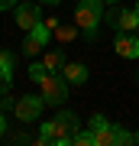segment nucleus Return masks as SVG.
<instances>
[{
  "label": "nucleus",
  "instance_id": "obj_1",
  "mask_svg": "<svg viewBox=\"0 0 139 146\" xmlns=\"http://www.w3.org/2000/svg\"><path fill=\"white\" fill-rule=\"evenodd\" d=\"M78 133V117L71 110H62L58 117H52L49 123H42L39 130V143L42 146H68Z\"/></svg>",
  "mask_w": 139,
  "mask_h": 146
},
{
  "label": "nucleus",
  "instance_id": "obj_2",
  "mask_svg": "<svg viewBox=\"0 0 139 146\" xmlns=\"http://www.w3.org/2000/svg\"><path fill=\"white\" fill-rule=\"evenodd\" d=\"M100 20H103V3H100V0H81V3L74 7V26L81 29L88 39L97 36Z\"/></svg>",
  "mask_w": 139,
  "mask_h": 146
},
{
  "label": "nucleus",
  "instance_id": "obj_3",
  "mask_svg": "<svg viewBox=\"0 0 139 146\" xmlns=\"http://www.w3.org/2000/svg\"><path fill=\"white\" fill-rule=\"evenodd\" d=\"M39 94H42L45 104H65V101H68V81L62 78V75L49 72L45 78L39 81Z\"/></svg>",
  "mask_w": 139,
  "mask_h": 146
},
{
  "label": "nucleus",
  "instance_id": "obj_4",
  "mask_svg": "<svg viewBox=\"0 0 139 146\" xmlns=\"http://www.w3.org/2000/svg\"><path fill=\"white\" fill-rule=\"evenodd\" d=\"M103 23L120 29V33H136L139 29V13H136V7L133 10H107L103 13Z\"/></svg>",
  "mask_w": 139,
  "mask_h": 146
},
{
  "label": "nucleus",
  "instance_id": "obj_5",
  "mask_svg": "<svg viewBox=\"0 0 139 146\" xmlns=\"http://www.w3.org/2000/svg\"><path fill=\"white\" fill-rule=\"evenodd\" d=\"M52 42V29L45 26V23H39V26H32L29 33H26V42H23V52L26 55H39L42 49H45Z\"/></svg>",
  "mask_w": 139,
  "mask_h": 146
},
{
  "label": "nucleus",
  "instance_id": "obj_6",
  "mask_svg": "<svg viewBox=\"0 0 139 146\" xmlns=\"http://www.w3.org/2000/svg\"><path fill=\"white\" fill-rule=\"evenodd\" d=\"M91 130H94V146H113L117 143V127L110 123L103 114L91 117Z\"/></svg>",
  "mask_w": 139,
  "mask_h": 146
},
{
  "label": "nucleus",
  "instance_id": "obj_7",
  "mask_svg": "<svg viewBox=\"0 0 139 146\" xmlns=\"http://www.w3.org/2000/svg\"><path fill=\"white\" fill-rule=\"evenodd\" d=\"M42 107H45L42 94H39V98H36V94H23V98L16 101V117H20L23 123H32V120L42 114Z\"/></svg>",
  "mask_w": 139,
  "mask_h": 146
},
{
  "label": "nucleus",
  "instance_id": "obj_8",
  "mask_svg": "<svg viewBox=\"0 0 139 146\" xmlns=\"http://www.w3.org/2000/svg\"><path fill=\"white\" fill-rule=\"evenodd\" d=\"M39 23H42V13H39L36 3H20L16 7V26L23 33H29L32 26H39Z\"/></svg>",
  "mask_w": 139,
  "mask_h": 146
},
{
  "label": "nucleus",
  "instance_id": "obj_9",
  "mask_svg": "<svg viewBox=\"0 0 139 146\" xmlns=\"http://www.w3.org/2000/svg\"><path fill=\"white\" fill-rule=\"evenodd\" d=\"M113 49H117V55H123V58H139V36L120 33L117 42H113Z\"/></svg>",
  "mask_w": 139,
  "mask_h": 146
},
{
  "label": "nucleus",
  "instance_id": "obj_10",
  "mask_svg": "<svg viewBox=\"0 0 139 146\" xmlns=\"http://www.w3.org/2000/svg\"><path fill=\"white\" fill-rule=\"evenodd\" d=\"M58 75H62L68 84H84V81H88V68H84L81 62H65V68Z\"/></svg>",
  "mask_w": 139,
  "mask_h": 146
},
{
  "label": "nucleus",
  "instance_id": "obj_11",
  "mask_svg": "<svg viewBox=\"0 0 139 146\" xmlns=\"http://www.w3.org/2000/svg\"><path fill=\"white\" fill-rule=\"evenodd\" d=\"M42 65H45L49 72H55V75H58V72L65 68V52H62V49H52V52L42 58Z\"/></svg>",
  "mask_w": 139,
  "mask_h": 146
},
{
  "label": "nucleus",
  "instance_id": "obj_12",
  "mask_svg": "<svg viewBox=\"0 0 139 146\" xmlns=\"http://www.w3.org/2000/svg\"><path fill=\"white\" fill-rule=\"evenodd\" d=\"M78 33H81V29H78L74 23H58V26L52 29V36H55L58 42H71V39L78 36Z\"/></svg>",
  "mask_w": 139,
  "mask_h": 146
},
{
  "label": "nucleus",
  "instance_id": "obj_13",
  "mask_svg": "<svg viewBox=\"0 0 139 146\" xmlns=\"http://www.w3.org/2000/svg\"><path fill=\"white\" fill-rule=\"evenodd\" d=\"M26 75H29V78H32V81L39 84V81H42V78L49 75V68L42 65V62H36V65H29V68H26Z\"/></svg>",
  "mask_w": 139,
  "mask_h": 146
},
{
  "label": "nucleus",
  "instance_id": "obj_14",
  "mask_svg": "<svg viewBox=\"0 0 139 146\" xmlns=\"http://www.w3.org/2000/svg\"><path fill=\"white\" fill-rule=\"evenodd\" d=\"M71 143H78V146H94V130H91V127H88V130H78Z\"/></svg>",
  "mask_w": 139,
  "mask_h": 146
},
{
  "label": "nucleus",
  "instance_id": "obj_15",
  "mask_svg": "<svg viewBox=\"0 0 139 146\" xmlns=\"http://www.w3.org/2000/svg\"><path fill=\"white\" fill-rule=\"evenodd\" d=\"M10 84H13V72H7V68H0V98H3L7 91H10Z\"/></svg>",
  "mask_w": 139,
  "mask_h": 146
},
{
  "label": "nucleus",
  "instance_id": "obj_16",
  "mask_svg": "<svg viewBox=\"0 0 139 146\" xmlns=\"http://www.w3.org/2000/svg\"><path fill=\"white\" fill-rule=\"evenodd\" d=\"M126 143H139V140H136L129 130H120V127H117V143H113V146H126Z\"/></svg>",
  "mask_w": 139,
  "mask_h": 146
},
{
  "label": "nucleus",
  "instance_id": "obj_17",
  "mask_svg": "<svg viewBox=\"0 0 139 146\" xmlns=\"http://www.w3.org/2000/svg\"><path fill=\"white\" fill-rule=\"evenodd\" d=\"M0 68L13 72V55H10V52H0Z\"/></svg>",
  "mask_w": 139,
  "mask_h": 146
},
{
  "label": "nucleus",
  "instance_id": "obj_18",
  "mask_svg": "<svg viewBox=\"0 0 139 146\" xmlns=\"http://www.w3.org/2000/svg\"><path fill=\"white\" fill-rule=\"evenodd\" d=\"M20 0H0V10H10V7H16Z\"/></svg>",
  "mask_w": 139,
  "mask_h": 146
},
{
  "label": "nucleus",
  "instance_id": "obj_19",
  "mask_svg": "<svg viewBox=\"0 0 139 146\" xmlns=\"http://www.w3.org/2000/svg\"><path fill=\"white\" fill-rule=\"evenodd\" d=\"M3 130H7V117H3V107H0V136H3Z\"/></svg>",
  "mask_w": 139,
  "mask_h": 146
},
{
  "label": "nucleus",
  "instance_id": "obj_20",
  "mask_svg": "<svg viewBox=\"0 0 139 146\" xmlns=\"http://www.w3.org/2000/svg\"><path fill=\"white\" fill-rule=\"evenodd\" d=\"M42 3H49V7H55V3H62V0H42Z\"/></svg>",
  "mask_w": 139,
  "mask_h": 146
},
{
  "label": "nucleus",
  "instance_id": "obj_21",
  "mask_svg": "<svg viewBox=\"0 0 139 146\" xmlns=\"http://www.w3.org/2000/svg\"><path fill=\"white\" fill-rule=\"evenodd\" d=\"M100 3H117V0H100Z\"/></svg>",
  "mask_w": 139,
  "mask_h": 146
},
{
  "label": "nucleus",
  "instance_id": "obj_22",
  "mask_svg": "<svg viewBox=\"0 0 139 146\" xmlns=\"http://www.w3.org/2000/svg\"><path fill=\"white\" fill-rule=\"evenodd\" d=\"M136 13H139V0H136Z\"/></svg>",
  "mask_w": 139,
  "mask_h": 146
},
{
  "label": "nucleus",
  "instance_id": "obj_23",
  "mask_svg": "<svg viewBox=\"0 0 139 146\" xmlns=\"http://www.w3.org/2000/svg\"><path fill=\"white\" fill-rule=\"evenodd\" d=\"M136 140H139V133H136Z\"/></svg>",
  "mask_w": 139,
  "mask_h": 146
}]
</instances>
